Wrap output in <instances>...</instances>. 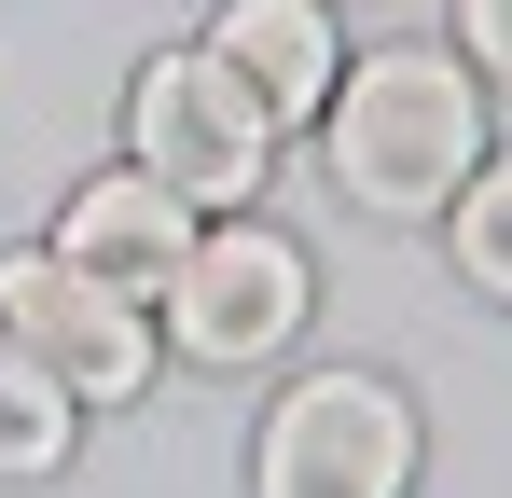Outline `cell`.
<instances>
[{
  "label": "cell",
  "instance_id": "1",
  "mask_svg": "<svg viewBox=\"0 0 512 498\" xmlns=\"http://www.w3.org/2000/svg\"><path fill=\"white\" fill-rule=\"evenodd\" d=\"M333 180L360 194V208H388V222H429V208H457V180L485 166V97H471V70L457 56H429V42H402V56H360V70L333 83Z\"/></svg>",
  "mask_w": 512,
  "mask_h": 498
},
{
  "label": "cell",
  "instance_id": "2",
  "mask_svg": "<svg viewBox=\"0 0 512 498\" xmlns=\"http://www.w3.org/2000/svg\"><path fill=\"white\" fill-rule=\"evenodd\" d=\"M125 139H139V166L167 180L180 208H250V194H263V166H277V125H263V97L222 70L208 42L139 70V97H125Z\"/></svg>",
  "mask_w": 512,
  "mask_h": 498
},
{
  "label": "cell",
  "instance_id": "3",
  "mask_svg": "<svg viewBox=\"0 0 512 498\" xmlns=\"http://www.w3.org/2000/svg\"><path fill=\"white\" fill-rule=\"evenodd\" d=\"M250 485L263 498H402L416 485V415H402V388H388V374H305V388H277Z\"/></svg>",
  "mask_w": 512,
  "mask_h": 498
},
{
  "label": "cell",
  "instance_id": "4",
  "mask_svg": "<svg viewBox=\"0 0 512 498\" xmlns=\"http://www.w3.org/2000/svg\"><path fill=\"white\" fill-rule=\"evenodd\" d=\"M167 332H180V360H208V374L277 360L305 332V249L263 236V222H194V249L167 277Z\"/></svg>",
  "mask_w": 512,
  "mask_h": 498
},
{
  "label": "cell",
  "instance_id": "5",
  "mask_svg": "<svg viewBox=\"0 0 512 498\" xmlns=\"http://www.w3.org/2000/svg\"><path fill=\"white\" fill-rule=\"evenodd\" d=\"M0 332H14L70 402H139V388H153V332H139V305L97 291L70 249H14V263H0Z\"/></svg>",
  "mask_w": 512,
  "mask_h": 498
},
{
  "label": "cell",
  "instance_id": "6",
  "mask_svg": "<svg viewBox=\"0 0 512 498\" xmlns=\"http://www.w3.org/2000/svg\"><path fill=\"white\" fill-rule=\"evenodd\" d=\"M56 249L84 263L97 291H125V305H167L180 249H194V208H180L153 166H111V180H84V194L56 208Z\"/></svg>",
  "mask_w": 512,
  "mask_h": 498
},
{
  "label": "cell",
  "instance_id": "7",
  "mask_svg": "<svg viewBox=\"0 0 512 498\" xmlns=\"http://www.w3.org/2000/svg\"><path fill=\"white\" fill-rule=\"evenodd\" d=\"M208 56L263 97V125H319L346 83V42L319 0H222V28H208Z\"/></svg>",
  "mask_w": 512,
  "mask_h": 498
},
{
  "label": "cell",
  "instance_id": "8",
  "mask_svg": "<svg viewBox=\"0 0 512 498\" xmlns=\"http://www.w3.org/2000/svg\"><path fill=\"white\" fill-rule=\"evenodd\" d=\"M70 415H84V402H70V388L0 332V471H14V485H42V471L70 457Z\"/></svg>",
  "mask_w": 512,
  "mask_h": 498
},
{
  "label": "cell",
  "instance_id": "9",
  "mask_svg": "<svg viewBox=\"0 0 512 498\" xmlns=\"http://www.w3.org/2000/svg\"><path fill=\"white\" fill-rule=\"evenodd\" d=\"M457 263H471V291L512 305V153H485L457 180Z\"/></svg>",
  "mask_w": 512,
  "mask_h": 498
},
{
  "label": "cell",
  "instance_id": "10",
  "mask_svg": "<svg viewBox=\"0 0 512 498\" xmlns=\"http://www.w3.org/2000/svg\"><path fill=\"white\" fill-rule=\"evenodd\" d=\"M457 42H471V70L512 83V0H457Z\"/></svg>",
  "mask_w": 512,
  "mask_h": 498
}]
</instances>
